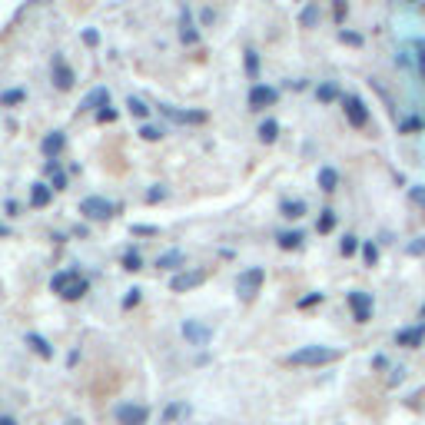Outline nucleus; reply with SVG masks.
Returning a JSON list of instances; mask_svg holds the SVG:
<instances>
[{
	"mask_svg": "<svg viewBox=\"0 0 425 425\" xmlns=\"http://www.w3.org/2000/svg\"><path fill=\"white\" fill-rule=\"evenodd\" d=\"M276 242H280V250L292 252V250H299L302 242H306V232H302V230H286V232L276 236Z\"/></svg>",
	"mask_w": 425,
	"mask_h": 425,
	"instance_id": "17",
	"label": "nucleus"
},
{
	"mask_svg": "<svg viewBox=\"0 0 425 425\" xmlns=\"http://www.w3.org/2000/svg\"><path fill=\"white\" fill-rule=\"evenodd\" d=\"M342 110H346V120L349 126H356V130H362V126H369V106L362 97H342Z\"/></svg>",
	"mask_w": 425,
	"mask_h": 425,
	"instance_id": "5",
	"label": "nucleus"
},
{
	"mask_svg": "<svg viewBox=\"0 0 425 425\" xmlns=\"http://www.w3.org/2000/svg\"><path fill=\"white\" fill-rule=\"evenodd\" d=\"M422 130H425V116H419V113L406 116V120L399 123V133H406V136H412V133H422Z\"/></svg>",
	"mask_w": 425,
	"mask_h": 425,
	"instance_id": "25",
	"label": "nucleus"
},
{
	"mask_svg": "<svg viewBox=\"0 0 425 425\" xmlns=\"http://www.w3.org/2000/svg\"><path fill=\"white\" fill-rule=\"evenodd\" d=\"M73 80H77V77H73V70H70L60 57L53 60V83H57V90H70V87H73Z\"/></svg>",
	"mask_w": 425,
	"mask_h": 425,
	"instance_id": "16",
	"label": "nucleus"
},
{
	"mask_svg": "<svg viewBox=\"0 0 425 425\" xmlns=\"http://www.w3.org/2000/svg\"><path fill=\"white\" fill-rule=\"evenodd\" d=\"M396 346H402V349H419V346H425V319H419L416 326L399 329V332H396Z\"/></svg>",
	"mask_w": 425,
	"mask_h": 425,
	"instance_id": "7",
	"label": "nucleus"
},
{
	"mask_svg": "<svg viewBox=\"0 0 425 425\" xmlns=\"http://www.w3.org/2000/svg\"><path fill=\"white\" fill-rule=\"evenodd\" d=\"M183 412H186V406H180V402H176V406H170V409L163 412V422H173V419L183 416Z\"/></svg>",
	"mask_w": 425,
	"mask_h": 425,
	"instance_id": "40",
	"label": "nucleus"
},
{
	"mask_svg": "<svg viewBox=\"0 0 425 425\" xmlns=\"http://www.w3.org/2000/svg\"><path fill=\"white\" fill-rule=\"evenodd\" d=\"M140 266H143V260H140V252H136V250H130V252H126V256H123V270L136 272V270H140Z\"/></svg>",
	"mask_w": 425,
	"mask_h": 425,
	"instance_id": "35",
	"label": "nucleus"
},
{
	"mask_svg": "<svg viewBox=\"0 0 425 425\" xmlns=\"http://www.w3.org/2000/svg\"><path fill=\"white\" fill-rule=\"evenodd\" d=\"M160 113L170 116L173 123H206L203 110H176V106H170V103H160Z\"/></svg>",
	"mask_w": 425,
	"mask_h": 425,
	"instance_id": "11",
	"label": "nucleus"
},
{
	"mask_svg": "<svg viewBox=\"0 0 425 425\" xmlns=\"http://www.w3.org/2000/svg\"><path fill=\"white\" fill-rule=\"evenodd\" d=\"M116 422L120 425H146L150 422V409L146 406H133V402H123V406H116Z\"/></svg>",
	"mask_w": 425,
	"mask_h": 425,
	"instance_id": "6",
	"label": "nucleus"
},
{
	"mask_svg": "<svg viewBox=\"0 0 425 425\" xmlns=\"http://www.w3.org/2000/svg\"><path fill=\"white\" fill-rule=\"evenodd\" d=\"M83 40H87V47H97V43H100V34H97V30H87V34H83Z\"/></svg>",
	"mask_w": 425,
	"mask_h": 425,
	"instance_id": "46",
	"label": "nucleus"
},
{
	"mask_svg": "<svg viewBox=\"0 0 425 425\" xmlns=\"http://www.w3.org/2000/svg\"><path fill=\"white\" fill-rule=\"evenodd\" d=\"M103 106H110V90L106 87H97V90H90L87 97L80 100V110H103Z\"/></svg>",
	"mask_w": 425,
	"mask_h": 425,
	"instance_id": "15",
	"label": "nucleus"
},
{
	"mask_svg": "<svg viewBox=\"0 0 425 425\" xmlns=\"http://www.w3.org/2000/svg\"><path fill=\"white\" fill-rule=\"evenodd\" d=\"M212 20H216V14H212V10H203V14H200V24H203V27H210Z\"/></svg>",
	"mask_w": 425,
	"mask_h": 425,
	"instance_id": "49",
	"label": "nucleus"
},
{
	"mask_svg": "<svg viewBox=\"0 0 425 425\" xmlns=\"http://www.w3.org/2000/svg\"><path fill=\"white\" fill-rule=\"evenodd\" d=\"M402 4H416V0H402Z\"/></svg>",
	"mask_w": 425,
	"mask_h": 425,
	"instance_id": "55",
	"label": "nucleus"
},
{
	"mask_svg": "<svg viewBox=\"0 0 425 425\" xmlns=\"http://www.w3.org/2000/svg\"><path fill=\"white\" fill-rule=\"evenodd\" d=\"M406 252L409 256H425V236H416V240L406 246Z\"/></svg>",
	"mask_w": 425,
	"mask_h": 425,
	"instance_id": "38",
	"label": "nucleus"
},
{
	"mask_svg": "<svg viewBox=\"0 0 425 425\" xmlns=\"http://www.w3.org/2000/svg\"><path fill=\"white\" fill-rule=\"evenodd\" d=\"M183 336H186L190 346H210L212 329L203 326V322H196V319H186V322H183Z\"/></svg>",
	"mask_w": 425,
	"mask_h": 425,
	"instance_id": "9",
	"label": "nucleus"
},
{
	"mask_svg": "<svg viewBox=\"0 0 425 425\" xmlns=\"http://www.w3.org/2000/svg\"><path fill=\"white\" fill-rule=\"evenodd\" d=\"M27 100V93L24 90H7V93H0V106H14V103H24Z\"/></svg>",
	"mask_w": 425,
	"mask_h": 425,
	"instance_id": "31",
	"label": "nucleus"
},
{
	"mask_svg": "<svg viewBox=\"0 0 425 425\" xmlns=\"http://www.w3.org/2000/svg\"><path fill=\"white\" fill-rule=\"evenodd\" d=\"M339 352L336 349H329V346H302L296 349V352H290L286 356V362L290 366H329V362H336Z\"/></svg>",
	"mask_w": 425,
	"mask_h": 425,
	"instance_id": "2",
	"label": "nucleus"
},
{
	"mask_svg": "<svg viewBox=\"0 0 425 425\" xmlns=\"http://www.w3.org/2000/svg\"><path fill=\"white\" fill-rule=\"evenodd\" d=\"M97 120H100V123H113V120H116V110H110V106H103V110H100V113H97Z\"/></svg>",
	"mask_w": 425,
	"mask_h": 425,
	"instance_id": "44",
	"label": "nucleus"
},
{
	"mask_svg": "<svg viewBox=\"0 0 425 425\" xmlns=\"http://www.w3.org/2000/svg\"><path fill=\"white\" fill-rule=\"evenodd\" d=\"M276 100H280V90H276V87L256 83V87L250 90V110H266V106H272Z\"/></svg>",
	"mask_w": 425,
	"mask_h": 425,
	"instance_id": "10",
	"label": "nucleus"
},
{
	"mask_svg": "<svg viewBox=\"0 0 425 425\" xmlns=\"http://www.w3.org/2000/svg\"><path fill=\"white\" fill-rule=\"evenodd\" d=\"M246 73H250L252 80L260 77V53H256V50H246Z\"/></svg>",
	"mask_w": 425,
	"mask_h": 425,
	"instance_id": "34",
	"label": "nucleus"
},
{
	"mask_svg": "<svg viewBox=\"0 0 425 425\" xmlns=\"http://www.w3.org/2000/svg\"><path fill=\"white\" fill-rule=\"evenodd\" d=\"M203 280H206V272H200V270H193V272H176L173 280H170V290H173V292L196 290V286H200Z\"/></svg>",
	"mask_w": 425,
	"mask_h": 425,
	"instance_id": "13",
	"label": "nucleus"
},
{
	"mask_svg": "<svg viewBox=\"0 0 425 425\" xmlns=\"http://www.w3.org/2000/svg\"><path fill=\"white\" fill-rule=\"evenodd\" d=\"M280 212L286 220H299V216H306V203H302V200H282Z\"/></svg>",
	"mask_w": 425,
	"mask_h": 425,
	"instance_id": "23",
	"label": "nucleus"
},
{
	"mask_svg": "<svg viewBox=\"0 0 425 425\" xmlns=\"http://www.w3.org/2000/svg\"><path fill=\"white\" fill-rule=\"evenodd\" d=\"M63 146H67V136L60 133V130H53V133L43 136V143H40V150H43V156H47V160H57V156L63 153Z\"/></svg>",
	"mask_w": 425,
	"mask_h": 425,
	"instance_id": "14",
	"label": "nucleus"
},
{
	"mask_svg": "<svg viewBox=\"0 0 425 425\" xmlns=\"http://www.w3.org/2000/svg\"><path fill=\"white\" fill-rule=\"evenodd\" d=\"M180 40H183L186 47H196V43H200V30H196V24H193L190 7H183V14H180Z\"/></svg>",
	"mask_w": 425,
	"mask_h": 425,
	"instance_id": "12",
	"label": "nucleus"
},
{
	"mask_svg": "<svg viewBox=\"0 0 425 425\" xmlns=\"http://www.w3.org/2000/svg\"><path fill=\"white\" fill-rule=\"evenodd\" d=\"M359 252H362V262H366V266H376L379 262V246L376 242H362V250Z\"/></svg>",
	"mask_w": 425,
	"mask_h": 425,
	"instance_id": "32",
	"label": "nucleus"
},
{
	"mask_svg": "<svg viewBox=\"0 0 425 425\" xmlns=\"http://www.w3.org/2000/svg\"><path fill=\"white\" fill-rule=\"evenodd\" d=\"M406 372H409L406 366H396V369H392V376H389V386H399V382L406 379Z\"/></svg>",
	"mask_w": 425,
	"mask_h": 425,
	"instance_id": "42",
	"label": "nucleus"
},
{
	"mask_svg": "<svg viewBox=\"0 0 425 425\" xmlns=\"http://www.w3.org/2000/svg\"><path fill=\"white\" fill-rule=\"evenodd\" d=\"M27 346L34 349L40 359H53V346H50V342L40 336V332H27Z\"/></svg>",
	"mask_w": 425,
	"mask_h": 425,
	"instance_id": "19",
	"label": "nucleus"
},
{
	"mask_svg": "<svg viewBox=\"0 0 425 425\" xmlns=\"http://www.w3.org/2000/svg\"><path fill=\"white\" fill-rule=\"evenodd\" d=\"M136 302H140V290H130V292L123 296V309H133Z\"/></svg>",
	"mask_w": 425,
	"mask_h": 425,
	"instance_id": "43",
	"label": "nucleus"
},
{
	"mask_svg": "<svg viewBox=\"0 0 425 425\" xmlns=\"http://www.w3.org/2000/svg\"><path fill=\"white\" fill-rule=\"evenodd\" d=\"M419 319H425V302H422V309H419Z\"/></svg>",
	"mask_w": 425,
	"mask_h": 425,
	"instance_id": "51",
	"label": "nucleus"
},
{
	"mask_svg": "<svg viewBox=\"0 0 425 425\" xmlns=\"http://www.w3.org/2000/svg\"><path fill=\"white\" fill-rule=\"evenodd\" d=\"M160 200H166V190L163 186H153V190L146 193V203H160Z\"/></svg>",
	"mask_w": 425,
	"mask_h": 425,
	"instance_id": "41",
	"label": "nucleus"
},
{
	"mask_svg": "<svg viewBox=\"0 0 425 425\" xmlns=\"http://www.w3.org/2000/svg\"><path fill=\"white\" fill-rule=\"evenodd\" d=\"M409 200H412L419 210H425V186H409Z\"/></svg>",
	"mask_w": 425,
	"mask_h": 425,
	"instance_id": "37",
	"label": "nucleus"
},
{
	"mask_svg": "<svg viewBox=\"0 0 425 425\" xmlns=\"http://www.w3.org/2000/svg\"><path fill=\"white\" fill-rule=\"evenodd\" d=\"M0 236H7V226H0Z\"/></svg>",
	"mask_w": 425,
	"mask_h": 425,
	"instance_id": "52",
	"label": "nucleus"
},
{
	"mask_svg": "<svg viewBox=\"0 0 425 425\" xmlns=\"http://www.w3.org/2000/svg\"><path fill=\"white\" fill-rule=\"evenodd\" d=\"M316 230H319V232H332V230H336V212H332V210H322V212H319Z\"/></svg>",
	"mask_w": 425,
	"mask_h": 425,
	"instance_id": "29",
	"label": "nucleus"
},
{
	"mask_svg": "<svg viewBox=\"0 0 425 425\" xmlns=\"http://www.w3.org/2000/svg\"><path fill=\"white\" fill-rule=\"evenodd\" d=\"M416 57H419V63H422V70H425V40H416Z\"/></svg>",
	"mask_w": 425,
	"mask_h": 425,
	"instance_id": "47",
	"label": "nucleus"
},
{
	"mask_svg": "<svg viewBox=\"0 0 425 425\" xmlns=\"http://www.w3.org/2000/svg\"><path fill=\"white\" fill-rule=\"evenodd\" d=\"M422 77H425V70H422Z\"/></svg>",
	"mask_w": 425,
	"mask_h": 425,
	"instance_id": "56",
	"label": "nucleus"
},
{
	"mask_svg": "<svg viewBox=\"0 0 425 425\" xmlns=\"http://www.w3.org/2000/svg\"><path fill=\"white\" fill-rule=\"evenodd\" d=\"M316 183H319V190H322V193H332V190L339 186V173L332 170V166H322V170H319V176H316Z\"/></svg>",
	"mask_w": 425,
	"mask_h": 425,
	"instance_id": "21",
	"label": "nucleus"
},
{
	"mask_svg": "<svg viewBox=\"0 0 425 425\" xmlns=\"http://www.w3.org/2000/svg\"><path fill=\"white\" fill-rule=\"evenodd\" d=\"M319 17H322V14H319V4H306L302 14H299V24H302V27H316Z\"/></svg>",
	"mask_w": 425,
	"mask_h": 425,
	"instance_id": "27",
	"label": "nucleus"
},
{
	"mask_svg": "<svg viewBox=\"0 0 425 425\" xmlns=\"http://www.w3.org/2000/svg\"><path fill=\"white\" fill-rule=\"evenodd\" d=\"M346 302H349V309H352V319H356V322H369V319H372V309H376L372 292L356 290V292H349L346 296Z\"/></svg>",
	"mask_w": 425,
	"mask_h": 425,
	"instance_id": "4",
	"label": "nucleus"
},
{
	"mask_svg": "<svg viewBox=\"0 0 425 425\" xmlns=\"http://www.w3.org/2000/svg\"><path fill=\"white\" fill-rule=\"evenodd\" d=\"M372 369H376V372L389 369V356H382V352H379V356H372Z\"/></svg>",
	"mask_w": 425,
	"mask_h": 425,
	"instance_id": "45",
	"label": "nucleus"
},
{
	"mask_svg": "<svg viewBox=\"0 0 425 425\" xmlns=\"http://www.w3.org/2000/svg\"><path fill=\"white\" fill-rule=\"evenodd\" d=\"M67 425H80V422H77V419H73V422H67Z\"/></svg>",
	"mask_w": 425,
	"mask_h": 425,
	"instance_id": "54",
	"label": "nucleus"
},
{
	"mask_svg": "<svg viewBox=\"0 0 425 425\" xmlns=\"http://www.w3.org/2000/svg\"><path fill=\"white\" fill-rule=\"evenodd\" d=\"M140 136H143V140H150V143H156V140H160V136H163V126H153V123H146L143 130H140Z\"/></svg>",
	"mask_w": 425,
	"mask_h": 425,
	"instance_id": "36",
	"label": "nucleus"
},
{
	"mask_svg": "<svg viewBox=\"0 0 425 425\" xmlns=\"http://www.w3.org/2000/svg\"><path fill=\"white\" fill-rule=\"evenodd\" d=\"M156 266H160V270H180V266H186L183 250H170V252H163V256L156 260Z\"/></svg>",
	"mask_w": 425,
	"mask_h": 425,
	"instance_id": "22",
	"label": "nucleus"
},
{
	"mask_svg": "<svg viewBox=\"0 0 425 425\" xmlns=\"http://www.w3.org/2000/svg\"><path fill=\"white\" fill-rule=\"evenodd\" d=\"M319 302H322V292H309V296H302L296 306H299V309H309V306H319Z\"/></svg>",
	"mask_w": 425,
	"mask_h": 425,
	"instance_id": "39",
	"label": "nucleus"
},
{
	"mask_svg": "<svg viewBox=\"0 0 425 425\" xmlns=\"http://www.w3.org/2000/svg\"><path fill=\"white\" fill-rule=\"evenodd\" d=\"M50 290L53 292H60L67 302H73V299H80V296H87V290H90V282L80 276V272H73V270H63V272H57L53 280H50Z\"/></svg>",
	"mask_w": 425,
	"mask_h": 425,
	"instance_id": "1",
	"label": "nucleus"
},
{
	"mask_svg": "<svg viewBox=\"0 0 425 425\" xmlns=\"http://www.w3.org/2000/svg\"><path fill=\"white\" fill-rule=\"evenodd\" d=\"M80 212L90 216V220H110V216H113V203L103 200V196H87V200L80 203Z\"/></svg>",
	"mask_w": 425,
	"mask_h": 425,
	"instance_id": "8",
	"label": "nucleus"
},
{
	"mask_svg": "<svg viewBox=\"0 0 425 425\" xmlns=\"http://www.w3.org/2000/svg\"><path fill=\"white\" fill-rule=\"evenodd\" d=\"M53 200V186L47 183H34V190H30V206H37V210H43V206Z\"/></svg>",
	"mask_w": 425,
	"mask_h": 425,
	"instance_id": "18",
	"label": "nucleus"
},
{
	"mask_svg": "<svg viewBox=\"0 0 425 425\" xmlns=\"http://www.w3.org/2000/svg\"><path fill=\"white\" fill-rule=\"evenodd\" d=\"M43 170H47L50 186H53V190H67V173L60 170L57 160H47V163H43Z\"/></svg>",
	"mask_w": 425,
	"mask_h": 425,
	"instance_id": "20",
	"label": "nucleus"
},
{
	"mask_svg": "<svg viewBox=\"0 0 425 425\" xmlns=\"http://www.w3.org/2000/svg\"><path fill=\"white\" fill-rule=\"evenodd\" d=\"M256 133H260V143H276L280 140V123L276 120H262Z\"/></svg>",
	"mask_w": 425,
	"mask_h": 425,
	"instance_id": "24",
	"label": "nucleus"
},
{
	"mask_svg": "<svg viewBox=\"0 0 425 425\" xmlns=\"http://www.w3.org/2000/svg\"><path fill=\"white\" fill-rule=\"evenodd\" d=\"M136 236H156V226H133Z\"/></svg>",
	"mask_w": 425,
	"mask_h": 425,
	"instance_id": "48",
	"label": "nucleus"
},
{
	"mask_svg": "<svg viewBox=\"0 0 425 425\" xmlns=\"http://www.w3.org/2000/svg\"><path fill=\"white\" fill-rule=\"evenodd\" d=\"M362 250V242L356 240V236H352V232H346V236H342V242H339V252H342V256H356V252Z\"/></svg>",
	"mask_w": 425,
	"mask_h": 425,
	"instance_id": "28",
	"label": "nucleus"
},
{
	"mask_svg": "<svg viewBox=\"0 0 425 425\" xmlns=\"http://www.w3.org/2000/svg\"><path fill=\"white\" fill-rule=\"evenodd\" d=\"M339 40H342L346 47H362V43H366L362 34H356V30H339Z\"/></svg>",
	"mask_w": 425,
	"mask_h": 425,
	"instance_id": "33",
	"label": "nucleus"
},
{
	"mask_svg": "<svg viewBox=\"0 0 425 425\" xmlns=\"http://www.w3.org/2000/svg\"><path fill=\"white\" fill-rule=\"evenodd\" d=\"M0 425H17V422H14L10 416H0Z\"/></svg>",
	"mask_w": 425,
	"mask_h": 425,
	"instance_id": "50",
	"label": "nucleus"
},
{
	"mask_svg": "<svg viewBox=\"0 0 425 425\" xmlns=\"http://www.w3.org/2000/svg\"><path fill=\"white\" fill-rule=\"evenodd\" d=\"M126 110H130V113H133L136 120H143V116L150 113V106H146L140 97H126Z\"/></svg>",
	"mask_w": 425,
	"mask_h": 425,
	"instance_id": "30",
	"label": "nucleus"
},
{
	"mask_svg": "<svg viewBox=\"0 0 425 425\" xmlns=\"http://www.w3.org/2000/svg\"><path fill=\"white\" fill-rule=\"evenodd\" d=\"M262 282H266V270H262V266H250V270L240 272V280H236V292H240L242 299H252V296L262 290Z\"/></svg>",
	"mask_w": 425,
	"mask_h": 425,
	"instance_id": "3",
	"label": "nucleus"
},
{
	"mask_svg": "<svg viewBox=\"0 0 425 425\" xmlns=\"http://www.w3.org/2000/svg\"><path fill=\"white\" fill-rule=\"evenodd\" d=\"M316 100H319V103H332V100H342V97H339L336 83H319V87H316Z\"/></svg>",
	"mask_w": 425,
	"mask_h": 425,
	"instance_id": "26",
	"label": "nucleus"
},
{
	"mask_svg": "<svg viewBox=\"0 0 425 425\" xmlns=\"http://www.w3.org/2000/svg\"><path fill=\"white\" fill-rule=\"evenodd\" d=\"M332 4H336V7H339V4H346V0H332Z\"/></svg>",
	"mask_w": 425,
	"mask_h": 425,
	"instance_id": "53",
	"label": "nucleus"
}]
</instances>
